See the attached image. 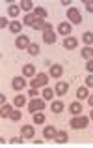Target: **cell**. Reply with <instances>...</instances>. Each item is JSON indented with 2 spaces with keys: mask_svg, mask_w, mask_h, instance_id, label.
<instances>
[{
  "mask_svg": "<svg viewBox=\"0 0 93 148\" xmlns=\"http://www.w3.org/2000/svg\"><path fill=\"white\" fill-rule=\"evenodd\" d=\"M6 25H7L6 17H2V19H0V26H2V28H6Z\"/></svg>",
  "mask_w": 93,
  "mask_h": 148,
  "instance_id": "obj_38",
  "label": "cell"
},
{
  "mask_svg": "<svg viewBox=\"0 0 93 148\" xmlns=\"http://www.w3.org/2000/svg\"><path fill=\"white\" fill-rule=\"evenodd\" d=\"M86 68H88V71H90V73H93V60L88 62V66H86Z\"/></svg>",
  "mask_w": 93,
  "mask_h": 148,
  "instance_id": "obj_36",
  "label": "cell"
},
{
  "mask_svg": "<svg viewBox=\"0 0 93 148\" xmlns=\"http://www.w3.org/2000/svg\"><path fill=\"white\" fill-rule=\"evenodd\" d=\"M43 107H45V101H43V99H37V98H34V99L28 103V111L34 112V114H36V112H39Z\"/></svg>",
  "mask_w": 93,
  "mask_h": 148,
  "instance_id": "obj_1",
  "label": "cell"
},
{
  "mask_svg": "<svg viewBox=\"0 0 93 148\" xmlns=\"http://www.w3.org/2000/svg\"><path fill=\"white\" fill-rule=\"evenodd\" d=\"M71 25L69 23H60V26H58V32L60 34H63V36H67V34H71Z\"/></svg>",
  "mask_w": 93,
  "mask_h": 148,
  "instance_id": "obj_8",
  "label": "cell"
},
{
  "mask_svg": "<svg viewBox=\"0 0 93 148\" xmlns=\"http://www.w3.org/2000/svg\"><path fill=\"white\" fill-rule=\"evenodd\" d=\"M34 15H36L37 19H45V17H46V10H45V8H36Z\"/></svg>",
  "mask_w": 93,
  "mask_h": 148,
  "instance_id": "obj_17",
  "label": "cell"
},
{
  "mask_svg": "<svg viewBox=\"0 0 93 148\" xmlns=\"http://www.w3.org/2000/svg\"><path fill=\"white\" fill-rule=\"evenodd\" d=\"M76 98H78V99L88 98V88H82V86H80L78 90H76Z\"/></svg>",
  "mask_w": 93,
  "mask_h": 148,
  "instance_id": "obj_24",
  "label": "cell"
},
{
  "mask_svg": "<svg viewBox=\"0 0 93 148\" xmlns=\"http://www.w3.org/2000/svg\"><path fill=\"white\" fill-rule=\"evenodd\" d=\"M76 43H78V41L75 40V38H67V40H65V49H75L76 47Z\"/></svg>",
  "mask_w": 93,
  "mask_h": 148,
  "instance_id": "obj_16",
  "label": "cell"
},
{
  "mask_svg": "<svg viewBox=\"0 0 93 148\" xmlns=\"http://www.w3.org/2000/svg\"><path fill=\"white\" fill-rule=\"evenodd\" d=\"M86 84L90 88H93V75H88V79H86Z\"/></svg>",
  "mask_w": 93,
  "mask_h": 148,
  "instance_id": "obj_34",
  "label": "cell"
},
{
  "mask_svg": "<svg viewBox=\"0 0 93 148\" xmlns=\"http://www.w3.org/2000/svg\"><path fill=\"white\" fill-rule=\"evenodd\" d=\"M82 56L88 58V62L93 60V49H91V47H84V49H82Z\"/></svg>",
  "mask_w": 93,
  "mask_h": 148,
  "instance_id": "obj_15",
  "label": "cell"
},
{
  "mask_svg": "<svg viewBox=\"0 0 93 148\" xmlns=\"http://www.w3.org/2000/svg\"><path fill=\"white\" fill-rule=\"evenodd\" d=\"M67 17H69V21L75 23V25H80V23H82V15H80V11L75 10V8H71V10L67 11Z\"/></svg>",
  "mask_w": 93,
  "mask_h": 148,
  "instance_id": "obj_3",
  "label": "cell"
},
{
  "mask_svg": "<svg viewBox=\"0 0 93 148\" xmlns=\"http://www.w3.org/2000/svg\"><path fill=\"white\" fill-rule=\"evenodd\" d=\"M28 53L32 54V56L39 54V45H37V43H30V47H28Z\"/></svg>",
  "mask_w": 93,
  "mask_h": 148,
  "instance_id": "obj_22",
  "label": "cell"
},
{
  "mask_svg": "<svg viewBox=\"0 0 93 148\" xmlns=\"http://www.w3.org/2000/svg\"><path fill=\"white\" fill-rule=\"evenodd\" d=\"M24 103H26V101H24V96H22V94L15 98V105H17L19 109H21V107H22V105H24Z\"/></svg>",
  "mask_w": 93,
  "mask_h": 148,
  "instance_id": "obj_29",
  "label": "cell"
},
{
  "mask_svg": "<svg viewBox=\"0 0 93 148\" xmlns=\"http://www.w3.org/2000/svg\"><path fill=\"white\" fill-rule=\"evenodd\" d=\"M67 133H65V131H58V133H56V139H54V141H56V143H67Z\"/></svg>",
  "mask_w": 93,
  "mask_h": 148,
  "instance_id": "obj_14",
  "label": "cell"
},
{
  "mask_svg": "<svg viewBox=\"0 0 93 148\" xmlns=\"http://www.w3.org/2000/svg\"><path fill=\"white\" fill-rule=\"evenodd\" d=\"M90 118H93V111H91V114H90Z\"/></svg>",
  "mask_w": 93,
  "mask_h": 148,
  "instance_id": "obj_41",
  "label": "cell"
},
{
  "mask_svg": "<svg viewBox=\"0 0 93 148\" xmlns=\"http://www.w3.org/2000/svg\"><path fill=\"white\" fill-rule=\"evenodd\" d=\"M52 111L54 112H61L63 111V103H61V101H54L52 103Z\"/></svg>",
  "mask_w": 93,
  "mask_h": 148,
  "instance_id": "obj_25",
  "label": "cell"
},
{
  "mask_svg": "<svg viewBox=\"0 0 93 148\" xmlns=\"http://www.w3.org/2000/svg\"><path fill=\"white\" fill-rule=\"evenodd\" d=\"M67 90H69V84L67 83H58L56 84V94L63 96V94H67Z\"/></svg>",
  "mask_w": 93,
  "mask_h": 148,
  "instance_id": "obj_11",
  "label": "cell"
},
{
  "mask_svg": "<svg viewBox=\"0 0 93 148\" xmlns=\"http://www.w3.org/2000/svg\"><path fill=\"white\" fill-rule=\"evenodd\" d=\"M22 139H24V137H13L11 143H13V145H19V143H22Z\"/></svg>",
  "mask_w": 93,
  "mask_h": 148,
  "instance_id": "obj_35",
  "label": "cell"
},
{
  "mask_svg": "<svg viewBox=\"0 0 93 148\" xmlns=\"http://www.w3.org/2000/svg\"><path fill=\"white\" fill-rule=\"evenodd\" d=\"M88 101H90V105L93 107V96H88Z\"/></svg>",
  "mask_w": 93,
  "mask_h": 148,
  "instance_id": "obj_40",
  "label": "cell"
},
{
  "mask_svg": "<svg viewBox=\"0 0 93 148\" xmlns=\"http://www.w3.org/2000/svg\"><path fill=\"white\" fill-rule=\"evenodd\" d=\"M71 112L78 116L80 112H82V103H73V105H71Z\"/></svg>",
  "mask_w": 93,
  "mask_h": 148,
  "instance_id": "obj_19",
  "label": "cell"
},
{
  "mask_svg": "<svg viewBox=\"0 0 93 148\" xmlns=\"http://www.w3.org/2000/svg\"><path fill=\"white\" fill-rule=\"evenodd\" d=\"M21 133H22V137H24V139H32L34 137V127L32 126H24Z\"/></svg>",
  "mask_w": 93,
  "mask_h": 148,
  "instance_id": "obj_13",
  "label": "cell"
},
{
  "mask_svg": "<svg viewBox=\"0 0 93 148\" xmlns=\"http://www.w3.org/2000/svg\"><path fill=\"white\" fill-rule=\"evenodd\" d=\"M82 40H84V43H93V34L91 32H86Z\"/></svg>",
  "mask_w": 93,
  "mask_h": 148,
  "instance_id": "obj_32",
  "label": "cell"
},
{
  "mask_svg": "<svg viewBox=\"0 0 93 148\" xmlns=\"http://www.w3.org/2000/svg\"><path fill=\"white\" fill-rule=\"evenodd\" d=\"M34 122L36 124H43L45 122V114L43 112H36V114H34Z\"/></svg>",
  "mask_w": 93,
  "mask_h": 148,
  "instance_id": "obj_26",
  "label": "cell"
},
{
  "mask_svg": "<svg viewBox=\"0 0 93 148\" xmlns=\"http://www.w3.org/2000/svg\"><path fill=\"white\" fill-rule=\"evenodd\" d=\"M56 127H52V126H46L45 130H43V137L45 139H56Z\"/></svg>",
  "mask_w": 93,
  "mask_h": 148,
  "instance_id": "obj_7",
  "label": "cell"
},
{
  "mask_svg": "<svg viewBox=\"0 0 93 148\" xmlns=\"http://www.w3.org/2000/svg\"><path fill=\"white\" fill-rule=\"evenodd\" d=\"M32 6H34V4L30 2V0H22V2H21V8L24 11H30V10H32Z\"/></svg>",
  "mask_w": 93,
  "mask_h": 148,
  "instance_id": "obj_27",
  "label": "cell"
},
{
  "mask_svg": "<svg viewBox=\"0 0 93 148\" xmlns=\"http://www.w3.org/2000/svg\"><path fill=\"white\" fill-rule=\"evenodd\" d=\"M61 73H63V68H61L60 64H54L52 68H50V75L52 77H60Z\"/></svg>",
  "mask_w": 93,
  "mask_h": 148,
  "instance_id": "obj_12",
  "label": "cell"
},
{
  "mask_svg": "<svg viewBox=\"0 0 93 148\" xmlns=\"http://www.w3.org/2000/svg\"><path fill=\"white\" fill-rule=\"evenodd\" d=\"M15 47L17 49H28L30 47V40L26 36H19L17 40H15Z\"/></svg>",
  "mask_w": 93,
  "mask_h": 148,
  "instance_id": "obj_5",
  "label": "cell"
},
{
  "mask_svg": "<svg viewBox=\"0 0 93 148\" xmlns=\"http://www.w3.org/2000/svg\"><path fill=\"white\" fill-rule=\"evenodd\" d=\"M86 10L93 13V0H88V2H86Z\"/></svg>",
  "mask_w": 93,
  "mask_h": 148,
  "instance_id": "obj_33",
  "label": "cell"
},
{
  "mask_svg": "<svg viewBox=\"0 0 93 148\" xmlns=\"http://www.w3.org/2000/svg\"><path fill=\"white\" fill-rule=\"evenodd\" d=\"M11 112H13V111H11V107H9V105H2V109H0V114H2L4 118H6V116H9Z\"/></svg>",
  "mask_w": 93,
  "mask_h": 148,
  "instance_id": "obj_23",
  "label": "cell"
},
{
  "mask_svg": "<svg viewBox=\"0 0 93 148\" xmlns=\"http://www.w3.org/2000/svg\"><path fill=\"white\" fill-rule=\"evenodd\" d=\"M0 103L6 105V96H4V94H0Z\"/></svg>",
  "mask_w": 93,
  "mask_h": 148,
  "instance_id": "obj_39",
  "label": "cell"
},
{
  "mask_svg": "<svg viewBox=\"0 0 93 148\" xmlns=\"http://www.w3.org/2000/svg\"><path fill=\"white\" fill-rule=\"evenodd\" d=\"M45 26H46V23H43V19H37V21L34 23L32 28L34 30H45Z\"/></svg>",
  "mask_w": 93,
  "mask_h": 148,
  "instance_id": "obj_20",
  "label": "cell"
},
{
  "mask_svg": "<svg viewBox=\"0 0 93 148\" xmlns=\"http://www.w3.org/2000/svg\"><path fill=\"white\" fill-rule=\"evenodd\" d=\"M30 96H32V98H37V88H30Z\"/></svg>",
  "mask_w": 93,
  "mask_h": 148,
  "instance_id": "obj_37",
  "label": "cell"
},
{
  "mask_svg": "<svg viewBox=\"0 0 93 148\" xmlns=\"http://www.w3.org/2000/svg\"><path fill=\"white\" fill-rule=\"evenodd\" d=\"M7 13H9L11 17H17V15H19V8H17V6H9V10H7Z\"/></svg>",
  "mask_w": 93,
  "mask_h": 148,
  "instance_id": "obj_30",
  "label": "cell"
},
{
  "mask_svg": "<svg viewBox=\"0 0 93 148\" xmlns=\"http://www.w3.org/2000/svg\"><path fill=\"white\" fill-rule=\"evenodd\" d=\"M11 86H13L15 90H22V88L26 86V81L22 79V77H15V79L11 81Z\"/></svg>",
  "mask_w": 93,
  "mask_h": 148,
  "instance_id": "obj_6",
  "label": "cell"
},
{
  "mask_svg": "<svg viewBox=\"0 0 93 148\" xmlns=\"http://www.w3.org/2000/svg\"><path fill=\"white\" fill-rule=\"evenodd\" d=\"M52 96H54V90H52V88H45V90H43V98L45 99H52Z\"/></svg>",
  "mask_w": 93,
  "mask_h": 148,
  "instance_id": "obj_28",
  "label": "cell"
},
{
  "mask_svg": "<svg viewBox=\"0 0 93 148\" xmlns=\"http://www.w3.org/2000/svg\"><path fill=\"white\" fill-rule=\"evenodd\" d=\"M43 41H45V43H54V41H56V34H54L52 30L43 32Z\"/></svg>",
  "mask_w": 93,
  "mask_h": 148,
  "instance_id": "obj_9",
  "label": "cell"
},
{
  "mask_svg": "<svg viewBox=\"0 0 93 148\" xmlns=\"http://www.w3.org/2000/svg\"><path fill=\"white\" fill-rule=\"evenodd\" d=\"M22 73H24V77H34L36 75V68H34L32 64H26L24 68H22Z\"/></svg>",
  "mask_w": 93,
  "mask_h": 148,
  "instance_id": "obj_10",
  "label": "cell"
},
{
  "mask_svg": "<svg viewBox=\"0 0 93 148\" xmlns=\"http://www.w3.org/2000/svg\"><path fill=\"white\" fill-rule=\"evenodd\" d=\"M71 126L75 127V130H82V127H86V126H88V118L80 114V116H76V118H73V120H71Z\"/></svg>",
  "mask_w": 93,
  "mask_h": 148,
  "instance_id": "obj_4",
  "label": "cell"
},
{
  "mask_svg": "<svg viewBox=\"0 0 93 148\" xmlns=\"http://www.w3.org/2000/svg\"><path fill=\"white\" fill-rule=\"evenodd\" d=\"M21 28H22V26H21V23H19V21H13L9 25V30H11V32H15V34L21 32Z\"/></svg>",
  "mask_w": 93,
  "mask_h": 148,
  "instance_id": "obj_18",
  "label": "cell"
},
{
  "mask_svg": "<svg viewBox=\"0 0 93 148\" xmlns=\"http://www.w3.org/2000/svg\"><path fill=\"white\" fill-rule=\"evenodd\" d=\"M46 81H49V75L46 73H39L32 79V88H39V86H45Z\"/></svg>",
  "mask_w": 93,
  "mask_h": 148,
  "instance_id": "obj_2",
  "label": "cell"
},
{
  "mask_svg": "<svg viewBox=\"0 0 93 148\" xmlns=\"http://www.w3.org/2000/svg\"><path fill=\"white\" fill-rule=\"evenodd\" d=\"M36 21H37V17L34 13H28L24 17V23H26V25H30V26H34V23H36Z\"/></svg>",
  "mask_w": 93,
  "mask_h": 148,
  "instance_id": "obj_21",
  "label": "cell"
},
{
  "mask_svg": "<svg viewBox=\"0 0 93 148\" xmlns=\"http://www.w3.org/2000/svg\"><path fill=\"white\" fill-rule=\"evenodd\" d=\"M9 118H11V120H15V122H17V120H21V118H22L21 111H13V112L9 114Z\"/></svg>",
  "mask_w": 93,
  "mask_h": 148,
  "instance_id": "obj_31",
  "label": "cell"
}]
</instances>
